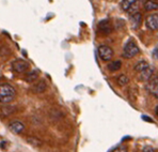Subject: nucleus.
I'll list each match as a JSON object with an SVG mask.
<instances>
[{"instance_id":"obj_1","label":"nucleus","mask_w":158,"mask_h":152,"mask_svg":"<svg viewBox=\"0 0 158 152\" xmlns=\"http://www.w3.org/2000/svg\"><path fill=\"white\" fill-rule=\"evenodd\" d=\"M16 97V90L10 84H1L0 85V103L8 104L12 102Z\"/></svg>"},{"instance_id":"obj_2","label":"nucleus","mask_w":158,"mask_h":152,"mask_svg":"<svg viewBox=\"0 0 158 152\" xmlns=\"http://www.w3.org/2000/svg\"><path fill=\"white\" fill-rule=\"evenodd\" d=\"M139 54V47L134 41H128L125 45L124 50H123V57L126 59H131V58L136 57Z\"/></svg>"},{"instance_id":"obj_3","label":"nucleus","mask_w":158,"mask_h":152,"mask_svg":"<svg viewBox=\"0 0 158 152\" xmlns=\"http://www.w3.org/2000/svg\"><path fill=\"white\" fill-rule=\"evenodd\" d=\"M97 53H98V56L102 60L104 61H109L113 58V55H114V51H113L112 48L108 45H101L97 50Z\"/></svg>"},{"instance_id":"obj_4","label":"nucleus","mask_w":158,"mask_h":152,"mask_svg":"<svg viewBox=\"0 0 158 152\" xmlns=\"http://www.w3.org/2000/svg\"><path fill=\"white\" fill-rule=\"evenodd\" d=\"M145 88L151 94L154 95V97L157 99L158 98V77H157V75L154 74V75L146 81Z\"/></svg>"},{"instance_id":"obj_5","label":"nucleus","mask_w":158,"mask_h":152,"mask_svg":"<svg viewBox=\"0 0 158 152\" xmlns=\"http://www.w3.org/2000/svg\"><path fill=\"white\" fill-rule=\"evenodd\" d=\"M29 67H30V64L23 59H17L12 62V69L15 73H18V74L25 73V72L29 70Z\"/></svg>"},{"instance_id":"obj_6","label":"nucleus","mask_w":158,"mask_h":152,"mask_svg":"<svg viewBox=\"0 0 158 152\" xmlns=\"http://www.w3.org/2000/svg\"><path fill=\"white\" fill-rule=\"evenodd\" d=\"M16 111H17V107L10 104V103L1 105L0 106V118H6V117L16 113Z\"/></svg>"},{"instance_id":"obj_7","label":"nucleus","mask_w":158,"mask_h":152,"mask_svg":"<svg viewBox=\"0 0 158 152\" xmlns=\"http://www.w3.org/2000/svg\"><path fill=\"white\" fill-rule=\"evenodd\" d=\"M145 25L148 27V29L152 30V31H156L158 29V15L157 14H152L148 15L146 18Z\"/></svg>"},{"instance_id":"obj_8","label":"nucleus","mask_w":158,"mask_h":152,"mask_svg":"<svg viewBox=\"0 0 158 152\" xmlns=\"http://www.w3.org/2000/svg\"><path fill=\"white\" fill-rule=\"evenodd\" d=\"M98 31L102 32L105 36H108V34L111 33L112 31V25H111V22L109 20H104L102 22H99L98 24Z\"/></svg>"},{"instance_id":"obj_9","label":"nucleus","mask_w":158,"mask_h":152,"mask_svg":"<svg viewBox=\"0 0 158 152\" xmlns=\"http://www.w3.org/2000/svg\"><path fill=\"white\" fill-rule=\"evenodd\" d=\"M154 72H155V69L151 65H148L146 69H144L143 71L139 72V80L140 81H148V79L151 78L153 75H154Z\"/></svg>"},{"instance_id":"obj_10","label":"nucleus","mask_w":158,"mask_h":152,"mask_svg":"<svg viewBox=\"0 0 158 152\" xmlns=\"http://www.w3.org/2000/svg\"><path fill=\"white\" fill-rule=\"evenodd\" d=\"M25 124L20 121H13L9 124V130L14 134H22L25 131Z\"/></svg>"},{"instance_id":"obj_11","label":"nucleus","mask_w":158,"mask_h":152,"mask_svg":"<svg viewBox=\"0 0 158 152\" xmlns=\"http://www.w3.org/2000/svg\"><path fill=\"white\" fill-rule=\"evenodd\" d=\"M131 27L134 29H138L141 26V24H142V14L140 12L132 14L131 17Z\"/></svg>"},{"instance_id":"obj_12","label":"nucleus","mask_w":158,"mask_h":152,"mask_svg":"<svg viewBox=\"0 0 158 152\" xmlns=\"http://www.w3.org/2000/svg\"><path fill=\"white\" fill-rule=\"evenodd\" d=\"M46 89H47V85H46V83L44 80H40L39 83H36L35 85L32 86L31 88V91L34 93H36V94H39V93H43L46 91Z\"/></svg>"},{"instance_id":"obj_13","label":"nucleus","mask_w":158,"mask_h":152,"mask_svg":"<svg viewBox=\"0 0 158 152\" xmlns=\"http://www.w3.org/2000/svg\"><path fill=\"white\" fill-rule=\"evenodd\" d=\"M26 141L29 145H31V146L36 147V148H39V147L43 146V141H42V140L40 139V138H38L36 136H29V137H27Z\"/></svg>"},{"instance_id":"obj_14","label":"nucleus","mask_w":158,"mask_h":152,"mask_svg":"<svg viewBox=\"0 0 158 152\" xmlns=\"http://www.w3.org/2000/svg\"><path fill=\"white\" fill-rule=\"evenodd\" d=\"M158 9V3L154 0H146L144 3V10L150 12V11H154Z\"/></svg>"},{"instance_id":"obj_15","label":"nucleus","mask_w":158,"mask_h":152,"mask_svg":"<svg viewBox=\"0 0 158 152\" xmlns=\"http://www.w3.org/2000/svg\"><path fill=\"white\" fill-rule=\"evenodd\" d=\"M128 81H129L128 77L125 75V74H121V75H118L117 77H115V83H117L118 86H121V87L127 85Z\"/></svg>"},{"instance_id":"obj_16","label":"nucleus","mask_w":158,"mask_h":152,"mask_svg":"<svg viewBox=\"0 0 158 152\" xmlns=\"http://www.w3.org/2000/svg\"><path fill=\"white\" fill-rule=\"evenodd\" d=\"M38 78H39L38 72L31 71V72H29V73H28L27 75H26V77H25V80H26L27 83H29V84H33Z\"/></svg>"},{"instance_id":"obj_17","label":"nucleus","mask_w":158,"mask_h":152,"mask_svg":"<svg viewBox=\"0 0 158 152\" xmlns=\"http://www.w3.org/2000/svg\"><path fill=\"white\" fill-rule=\"evenodd\" d=\"M121 67H122V62L120 60H114L108 64V70L111 72H117L121 69Z\"/></svg>"},{"instance_id":"obj_18","label":"nucleus","mask_w":158,"mask_h":152,"mask_svg":"<svg viewBox=\"0 0 158 152\" xmlns=\"http://www.w3.org/2000/svg\"><path fill=\"white\" fill-rule=\"evenodd\" d=\"M135 2H136V0H122V2H121V8H122L123 11L127 12V11L129 10V8H131Z\"/></svg>"},{"instance_id":"obj_19","label":"nucleus","mask_w":158,"mask_h":152,"mask_svg":"<svg viewBox=\"0 0 158 152\" xmlns=\"http://www.w3.org/2000/svg\"><path fill=\"white\" fill-rule=\"evenodd\" d=\"M148 65H150V64H148L146 61H139L138 63L135 65L134 70H135L136 72H138V73H139V72H141V71H143L144 69H146V67H148Z\"/></svg>"},{"instance_id":"obj_20","label":"nucleus","mask_w":158,"mask_h":152,"mask_svg":"<svg viewBox=\"0 0 158 152\" xmlns=\"http://www.w3.org/2000/svg\"><path fill=\"white\" fill-rule=\"evenodd\" d=\"M138 8H139V7H138V3H136V2H135V3L131 7V8H129V10L127 11V12H128L129 14H131V15H132V14H135V13L138 12Z\"/></svg>"},{"instance_id":"obj_21","label":"nucleus","mask_w":158,"mask_h":152,"mask_svg":"<svg viewBox=\"0 0 158 152\" xmlns=\"http://www.w3.org/2000/svg\"><path fill=\"white\" fill-rule=\"evenodd\" d=\"M142 152H156V150L151 146H145L144 148H143Z\"/></svg>"},{"instance_id":"obj_22","label":"nucleus","mask_w":158,"mask_h":152,"mask_svg":"<svg viewBox=\"0 0 158 152\" xmlns=\"http://www.w3.org/2000/svg\"><path fill=\"white\" fill-rule=\"evenodd\" d=\"M113 152H127V149L124 148V147H118L115 150H113Z\"/></svg>"},{"instance_id":"obj_23","label":"nucleus","mask_w":158,"mask_h":152,"mask_svg":"<svg viewBox=\"0 0 158 152\" xmlns=\"http://www.w3.org/2000/svg\"><path fill=\"white\" fill-rule=\"evenodd\" d=\"M135 152H136V151H135Z\"/></svg>"}]
</instances>
